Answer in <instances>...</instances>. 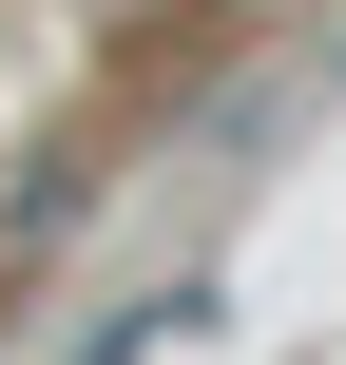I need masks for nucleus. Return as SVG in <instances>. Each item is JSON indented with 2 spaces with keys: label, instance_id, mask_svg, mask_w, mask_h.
<instances>
[{
  "label": "nucleus",
  "instance_id": "obj_1",
  "mask_svg": "<svg viewBox=\"0 0 346 365\" xmlns=\"http://www.w3.org/2000/svg\"><path fill=\"white\" fill-rule=\"evenodd\" d=\"M0 346H19V327H0Z\"/></svg>",
  "mask_w": 346,
  "mask_h": 365
}]
</instances>
